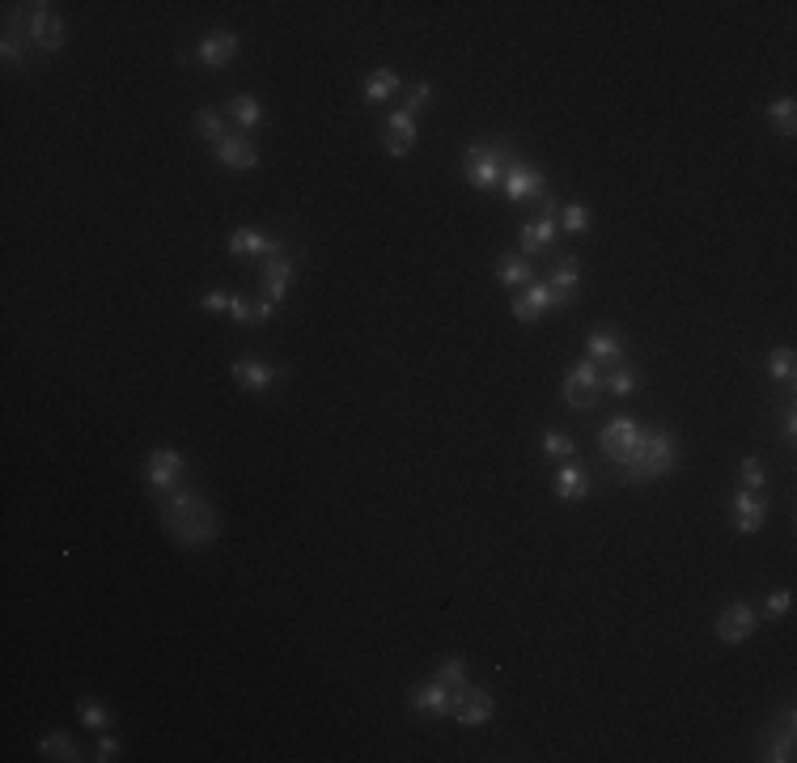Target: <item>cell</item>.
Masks as SVG:
<instances>
[{
	"label": "cell",
	"instance_id": "cell-1",
	"mask_svg": "<svg viewBox=\"0 0 797 763\" xmlns=\"http://www.w3.org/2000/svg\"><path fill=\"white\" fill-rule=\"evenodd\" d=\"M157 518H162V530L179 547H208L221 535L217 509L196 488H174L166 496H157Z\"/></svg>",
	"mask_w": 797,
	"mask_h": 763
},
{
	"label": "cell",
	"instance_id": "cell-2",
	"mask_svg": "<svg viewBox=\"0 0 797 763\" xmlns=\"http://www.w3.org/2000/svg\"><path fill=\"white\" fill-rule=\"evenodd\" d=\"M679 467V437L670 429H645L636 450L615 467L619 484H653Z\"/></svg>",
	"mask_w": 797,
	"mask_h": 763
},
{
	"label": "cell",
	"instance_id": "cell-3",
	"mask_svg": "<svg viewBox=\"0 0 797 763\" xmlns=\"http://www.w3.org/2000/svg\"><path fill=\"white\" fill-rule=\"evenodd\" d=\"M513 157L509 145H484V140H475L467 145L463 153V179L475 187V191H501V174H505V162Z\"/></svg>",
	"mask_w": 797,
	"mask_h": 763
},
{
	"label": "cell",
	"instance_id": "cell-4",
	"mask_svg": "<svg viewBox=\"0 0 797 763\" xmlns=\"http://www.w3.org/2000/svg\"><path fill=\"white\" fill-rule=\"evenodd\" d=\"M560 399L569 407H581V412L598 407V399H602V365H594L590 357L569 365V374H564V382H560Z\"/></svg>",
	"mask_w": 797,
	"mask_h": 763
},
{
	"label": "cell",
	"instance_id": "cell-5",
	"mask_svg": "<svg viewBox=\"0 0 797 763\" xmlns=\"http://www.w3.org/2000/svg\"><path fill=\"white\" fill-rule=\"evenodd\" d=\"M492 708H497V696H492L488 687H454L450 691V717L458 725H467V730H475V725H488L492 721Z\"/></svg>",
	"mask_w": 797,
	"mask_h": 763
},
{
	"label": "cell",
	"instance_id": "cell-6",
	"mask_svg": "<svg viewBox=\"0 0 797 763\" xmlns=\"http://www.w3.org/2000/svg\"><path fill=\"white\" fill-rule=\"evenodd\" d=\"M501 191H505V200H513V204L543 200V195H547V179H543L539 166H530V162H522V157L513 153L509 162H505V174H501Z\"/></svg>",
	"mask_w": 797,
	"mask_h": 763
},
{
	"label": "cell",
	"instance_id": "cell-7",
	"mask_svg": "<svg viewBox=\"0 0 797 763\" xmlns=\"http://www.w3.org/2000/svg\"><path fill=\"white\" fill-rule=\"evenodd\" d=\"M183 471H187V458H183L179 450H174V446H157V450H149L145 484H149V492H153V496H166V492L179 488Z\"/></svg>",
	"mask_w": 797,
	"mask_h": 763
},
{
	"label": "cell",
	"instance_id": "cell-8",
	"mask_svg": "<svg viewBox=\"0 0 797 763\" xmlns=\"http://www.w3.org/2000/svg\"><path fill=\"white\" fill-rule=\"evenodd\" d=\"M772 513V501L764 492H751V488H738L730 496V526L738 530V535H755V530H764Z\"/></svg>",
	"mask_w": 797,
	"mask_h": 763
},
{
	"label": "cell",
	"instance_id": "cell-9",
	"mask_svg": "<svg viewBox=\"0 0 797 763\" xmlns=\"http://www.w3.org/2000/svg\"><path fill=\"white\" fill-rule=\"evenodd\" d=\"M641 424L636 420H628V416H615L611 424H602L598 429V446H602V454H607V463L611 467H619L624 458L636 450V441H641Z\"/></svg>",
	"mask_w": 797,
	"mask_h": 763
},
{
	"label": "cell",
	"instance_id": "cell-10",
	"mask_svg": "<svg viewBox=\"0 0 797 763\" xmlns=\"http://www.w3.org/2000/svg\"><path fill=\"white\" fill-rule=\"evenodd\" d=\"M26 30H30V43H34V51H60L64 47V39H68V26H64V17L51 9V5H30V22H26Z\"/></svg>",
	"mask_w": 797,
	"mask_h": 763
},
{
	"label": "cell",
	"instance_id": "cell-11",
	"mask_svg": "<svg viewBox=\"0 0 797 763\" xmlns=\"http://www.w3.org/2000/svg\"><path fill=\"white\" fill-rule=\"evenodd\" d=\"M717 641L721 645H742V641H751L755 636V628H759V611L751 607V602H730L721 615H717Z\"/></svg>",
	"mask_w": 797,
	"mask_h": 763
},
{
	"label": "cell",
	"instance_id": "cell-12",
	"mask_svg": "<svg viewBox=\"0 0 797 763\" xmlns=\"http://www.w3.org/2000/svg\"><path fill=\"white\" fill-rule=\"evenodd\" d=\"M225 251L234 255V259H272V255H285V242L272 238V234H263V229L246 225V229H234V234H229Z\"/></svg>",
	"mask_w": 797,
	"mask_h": 763
},
{
	"label": "cell",
	"instance_id": "cell-13",
	"mask_svg": "<svg viewBox=\"0 0 797 763\" xmlns=\"http://www.w3.org/2000/svg\"><path fill=\"white\" fill-rule=\"evenodd\" d=\"M196 60L204 68H229L238 60V34L234 30H212L196 43Z\"/></svg>",
	"mask_w": 797,
	"mask_h": 763
},
{
	"label": "cell",
	"instance_id": "cell-14",
	"mask_svg": "<svg viewBox=\"0 0 797 763\" xmlns=\"http://www.w3.org/2000/svg\"><path fill=\"white\" fill-rule=\"evenodd\" d=\"M547 310H556V297H552V289H547V280L526 285L518 297H513V306H509V314L518 318V323H539Z\"/></svg>",
	"mask_w": 797,
	"mask_h": 763
},
{
	"label": "cell",
	"instance_id": "cell-15",
	"mask_svg": "<svg viewBox=\"0 0 797 763\" xmlns=\"http://www.w3.org/2000/svg\"><path fill=\"white\" fill-rule=\"evenodd\" d=\"M764 763H789L793 759V708H785L781 721H772L764 730V747H759Z\"/></svg>",
	"mask_w": 797,
	"mask_h": 763
},
{
	"label": "cell",
	"instance_id": "cell-16",
	"mask_svg": "<svg viewBox=\"0 0 797 763\" xmlns=\"http://www.w3.org/2000/svg\"><path fill=\"white\" fill-rule=\"evenodd\" d=\"M407 708L420 717H450V687L446 683H416L412 691H407Z\"/></svg>",
	"mask_w": 797,
	"mask_h": 763
},
{
	"label": "cell",
	"instance_id": "cell-17",
	"mask_svg": "<svg viewBox=\"0 0 797 763\" xmlns=\"http://www.w3.org/2000/svg\"><path fill=\"white\" fill-rule=\"evenodd\" d=\"M293 272H297L293 255H272V259H263V276H259V285H263V297H268L272 306H280V301H285Z\"/></svg>",
	"mask_w": 797,
	"mask_h": 763
},
{
	"label": "cell",
	"instance_id": "cell-18",
	"mask_svg": "<svg viewBox=\"0 0 797 763\" xmlns=\"http://www.w3.org/2000/svg\"><path fill=\"white\" fill-rule=\"evenodd\" d=\"M229 374H234V382L246 390V395H268V390L276 386V369L255 361V357L234 361V365H229Z\"/></svg>",
	"mask_w": 797,
	"mask_h": 763
},
{
	"label": "cell",
	"instance_id": "cell-19",
	"mask_svg": "<svg viewBox=\"0 0 797 763\" xmlns=\"http://www.w3.org/2000/svg\"><path fill=\"white\" fill-rule=\"evenodd\" d=\"M586 357H590L594 365H602V369H615V365L628 361V352H624V340H619L615 331L598 327V331L586 335Z\"/></svg>",
	"mask_w": 797,
	"mask_h": 763
},
{
	"label": "cell",
	"instance_id": "cell-20",
	"mask_svg": "<svg viewBox=\"0 0 797 763\" xmlns=\"http://www.w3.org/2000/svg\"><path fill=\"white\" fill-rule=\"evenodd\" d=\"M547 289H552L556 306H573L577 293H581V272H577V255H560L556 259V272L547 276Z\"/></svg>",
	"mask_w": 797,
	"mask_h": 763
},
{
	"label": "cell",
	"instance_id": "cell-21",
	"mask_svg": "<svg viewBox=\"0 0 797 763\" xmlns=\"http://www.w3.org/2000/svg\"><path fill=\"white\" fill-rule=\"evenodd\" d=\"M212 153H217V162L229 166V170H255L259 166V149H255L251 136H234V132H229Z\"/></svg>",
	"mask_w": 797,
	"mask_h": 763
},
{
	"label": "cell",
	"instance_id": "cell-22",
	"mask_svg": "<svg viewBox=\"0 0 797 763\" xmlns=\"http://www.w3.org/2000/svg\"><path fill=\"white\" fill-rule=\"evenodd\" d=\"M416 145V115L407 111H395L391 119H386V132H382V149L391 157H407Z\"/></svg>",
	"mask_w": 797,
	"mask_h": 763
},
{
	"label": "cell",
	"instance_id": "cell-23",
	"mask_svg": "<svg viewBox=\"0 0 797 763\" xmlns=\"http://www.w3.org/2000/svg\"><path fill=\"white\" fill-rule=\"evenodd\" d=\"M518 242H522V255H526V259H530V255H552V242H556V217H547V212H539L535 221H526V225H522Z\"/></svg>",
	"mask_w": 797,
	"mask_h": 763
},
{
	"label": "cell",
	"instance_id": "cell-24",
	"mask_svg": "<svg viewBox=\"0 0 797 763\" xmlns=\"http://www.w3.org/2000/svg\"><path fill=\"white\" fill-rule=\"evenodd\" d=\"M556 496L560 501H586L590 496V471L586 467H577L573 458H564L560 463V471H556Z\"/></svg>",
	"mask_w": 797,
	"mask_h": 763
},
{
	"label": "cell",
	"instance_id": "cell-25",
	"mask_svg": "<svg viewBox=\"0 0 797 763\" xmlns=\"http://www.w3.org/2000/svg\"><path fill=\"white\" fill-rule=\"evenodd\" d=\"M645 386V374L636 365H615V369H602V395H615V399H628Z\"/></svg>",
	"mask_w": 797,
	"mask_h": 763
},
{
	"label": "cell",
	"instance_id": "cell-26",
	"mask_svg": "<svg viewBox=\"0 0 797 763\" xmlns=\"http://www.w3.org/2000/svg\"><path fill=\"white\" fill-rule=\"evenodd\" d=\"M403 85H407V81L395 73V68H374V73L365 77V85H361V98H365L369 106H382L386 98H395Z\"/></svg>",
	"mask_w": 797,
	"mask_h": 763
},
{
	"label": "cell",
	"instance_id": "cell-27",
	"mask_svg": "<svg viewBox=\"0 0 797 763\" xmlns=\"http://www.w3.org/2000/svg\"><path fill=\"white\" fill-rule=\"evenodd\" d=\"M30 30H17V13H9V26H5V43H0V56H5V64L13 68H26L30 64Z\"/></svg>",
	"mask_w": 797,
	"mask_h": 763
},
{
	"label": "cell",
	"instance_id": "cell-28",
	"mask_svg": "<svg viewBox=\"0 0 797 763\" xmlns=\"http://www.w3.org/2000/svg\"><path fill=\"white\" fill-rule=\"evenodd\" d=\"M497 280L505 289H526L535 285V263H530L526 255H501L497 259Z\"/></svg>",
	"mask_w": 797,
	"mask_h": 763
},
{
	"label": "cell",
	"instance_id": "cell-29",
	"mask_svg": "<svg viewBox=\"0 0 797 763\" xmlns=\"http://www.w3.org/2000/svg\"><path fill=\"white\" fill-rule=\"evenodd\" d=\"M191 128H196V132H200V140H208L212 149H217L221 140L229 136V128H225V115L217 111V106H200V111L191 115Z\"/></svg>",
	"mask_w": 797,
	"mask_h": 763
},
{
	"label": "cell",
	"instance_id": "cell-30",
	"mask_svg": "<svg viewBox=\"0 0 797 763\" xmlns=\"http://www.w3.org/2000/svg\"><path fill=\"white\" fill-rule=\"evenodd\" d=\"M225 115L234 119V123H242V128H259V123L268 119L263 102L251 98V94H234V98H229V102H225Z\"/></svg>",
	"mask_w": 797,
	"mask_h": 763
},
{
	"label": "cell",
	"instance_id": "cell-31",
	"mask_svg": "<svg viewBox=\"0 0 797 763\" xmlns=\"http://www.w3.org/2000/svg\"><path fill=\"white\" fill-rule=\"evenodd\" d=\"M39 755H43V759H51V763H77V759H81L77 742L68 738L64 730H51V734H43V738H39Z\"/></svg>",
	"mask_w": 797,
	"mask_h": 763
},
{
	"label": "cell",
	"instance_id": "cell-32",
	"mask_svg": "<svg viewBox=\"0 0 797 763\" xmlns=\"http://www.w3.org/2000/svg\"><path fill=\"white\" fill-rule=\"evenodd\" d=\"M768 123H772V128L776 132H781V136H793L797 132V102L785 94V98H776V102H768Z\"/></svg>",
	"mask_w": 797,
	"mask_h": 763
},
{
	"label": "cell",
	"instance_id": "cell-33",
	"mask_svg": "<svg viewBox=\"0 0 797 763\" xmlns=\"http://www.w3.org/2000/svg\"><path fill=\"white\" fill-rule=\"evenodd\" d=\"M764 365H768V378H772V382H785V386H789V382H793V374H797V357H793V348H772Z\"/></svg>",
	"mask_w": 797,
	"mask_h": 763
},
{
	"label": "cell",
	"instance_id": "cell-34",
	"mask_svg": "<svg viewBox=\"0 0 797 763\" xmlns=\"http://www.w3.org/2000/svg\"><path fill=\"white\" fill-rule=\"evenodd\" d=\"M573 450H577V441H573L569 433H560V429H547V433H543V454H547V458L564 463V458H573Z\"/></svg>",
	"mask_w": 797,
	"mask_h": 763
},
{
	"label": "cell",
	"instance_id": "cell-35",
	"mask_svg": "<svg viewBox=\"0 0 797 763\" xmlns=\"http://www.w3.org/2000/svg\"><path fill=\"white\" fill-rule=\"evenodd\" d=\"M77 717H81L85 730H106V725H111V713H106V704H102V700H90V696L77 704Z\"/></svg>",
	"mask_w": 797,
	"mask_h": 763
},
{
	"label": "cell",
	"instance_id": "cell-36",
	"mask_svg": "<svg viewBox=\"0 0 797 763\" xmlns=\"http://www.w3.org/2000/svg\"><path fill=\"white\" fill-rule=\"evenodd\" d=\"M429 102H433V85L429 81H412V85H403V106H399V111L416 115L420 106H429Z\"/></svg>",
	"mask_w": 797,
	"mask_h": 763
},
{
	"label": "cell",
	"instance_id": "cell-37",
	"mask_svg": "<svg viewBox=\"0 0 797 763\" xmlns=\"http://www.w3.org/2000/svg\"><path fill=\"white\" fill-rule=\"evenodd\" d=\"M738 479H742V488H751V492H764V484H768V475H764V463H759L755 454H747L738 463Z\"/></svg>",
	"mask_w": 797,
	"mask_h": 763
},
{
	"label": "cell",
	"instance_id": "cell-38",
	"mask_svg": "<svg viewBox=\"0 0 797 763\" xmlns=\"http://www.w3.org/2000/svg\"><path fill=\"white\" fill-rule=\"evenodd\" d=\"M433 679H437V683H446L450 691H454V687H463V683H467V662H463V658H446V662H441V666L433 670Z\"/></svg>",
	"mask_w": 797,
	"mask_h": 763
},
{
	"label": "cell",
	"instance_id": "cell-39",
	"mask_svg": "<svg viewBox=\"0 0 797 763\" xmlns=\"http://www.w3.org/2000/svg\"><path fill=\"white\" fill-rule=\"evenodd\" d=\"M560 225L569 229V234H586V229H590V208H586V204L560 208Z\"/></svg>",
	"mask_w": 797,
	"mask_h": 763
},
{
	"label": "cell",
	"instance_id": "cell-40",
	"mask_svg": "<svg viewBox=\"0 0 797 763\" xmlns=\"http://www.w3.org/2000/svg\"><path fill=\"white\" fill-rule=\"evenodd\" d=\"M229 301H234V293L212 289V293H204V297H200V310H204V314H221V310L229 314Z\"/></svg>",
	"mask_w": 797,
	"mask_h": 763
},
{
	"label": "cell",
	"instance_id": "cell-41",
	"mask_svg": "<svg viewBox=\"0 0 797 763\" xmlns=\"http://www.w3.org/2000/svg\"><path fill=\"white\" fill-rule=\"evenodd\" d=\"M789 607H793V594H789V590H776V594H768V602H764V615H768V619H781V615H789Z\"/></svg>",
	"mask_w": 797,
	"mask_h": 763
},
{
	"label": "cell",
	"instance_id": "cell-42",
	"mask_svg": "<svg viewBox=\"0 0 797 763\" xmlns=\"http://www.w3.org/2000/svg\"><path fill=\"white\" fill-rule=\"evenodd\" d=\"M229 318H234L238 327H251V301H242V297L234 293V301H229Z\"/></svg>",
	"mask_w": 797,
	"mask_h": 763
},
{
	"label": "cell",
	"instance_id": "cell-43",
	"mask_svg": "<svg viewBox=\"0 0 797 763\" xmlns=\"http://www.w3.org/2000/svg\"><path fill=\"white\" fill-rule=\"evenodd\" d=\"M272 310H276L272 301H268V297H259L255 306H251V327H263V323H272Z\"/></svg>",
	"mask_w": 797,
	"mask_h": 763
},
{
	"label": "cell",
	"instance_id": "cell-44",
	"mask_svg": "<svg viewBox=\"0 0 797 763\" xmlns=\"http://www.w3.org/2000/svg\"><path fill=\"white\" fill-rule=\"evenodd\" d=\"M115 755H119V738H111V734H106V738L98 742V751H94V759H98V763H111Z\"/></svg>",
	"mask_w": 797,
	"mask_h": 763
},
{
	"label": "cell",
	"instance_id": "cell-45",
	"mask_svg": "<svg viewBox=\"0 0 797 763\" xmlns=\"http://www.w3.org/2000/svg\"><path fill=\"white\" fill-rule=\"evenodd\" d=\"M781 433H785V446H793V441H797V416H793V407H785V424H781Z\"/></svg>",
	"mask_w": 797,
	"mask_h": 763
}]
</instances>
